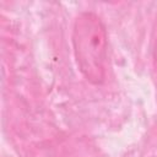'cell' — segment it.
<instances>
[{
	"instance_id": "7a4b0ae2",
	"label": "cell",
	"mask_w": 157,
	"mask_h": 157,
	"mask_svg": "<svg viewBox=\"0 0 157 157\" xmlns=\"http://www.w3.org/2000/svg\"><path fill=\"white\" fill-rule=\"evenodd\" d=\"M153 55H155V60H156V64H157V38H156V42H155V50H153Z\"/></svg>"
},
{
	"instance_id": "6da1fadb",
	"label": "cell",
	"mask_w": 157,
	"mask_h": 157,
	"mask_svg": "<svg viewBox=\"0 0 157 157\" xmlns=\"http://www.w3.org/2000/svg\"><path fill=\"white\" fill-rule=\"evenodd\" d=\"M107 45V31L99 16L91 11L81 12L72 28L74 54L78 70L93 85L104 81Z\"/></svg>"
}]
</instances>
